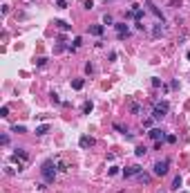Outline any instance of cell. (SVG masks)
<instances>
[{"instance_id": "6da1fadb", "label": "cell", "mask_w": 190, "mask_h": 193, "mask_svg": "<svg viewBox=\"0 0 190 193\" xmlns=\"http://www.w3.org/2000/svg\"><path fill=\"white\" fill-rule=\"evenodd\" d=\"M40 173H43L45 182L51 184V182H54V178H56V159H45L43 166H40Z\"/></svg>"}, {"instance_id": "7a4b0ae2", "label": "cell", "mask_w": 190, "mask_h": 193, "mask_svg": "<svg viewBox=\"0 0 190 193\" xmlns=\"http://www.w3.org/2000/svg\"><path fill=\"white\" fill-rule=\"evenodd\" d=\"M168 110H170V106H168V101H161L154 106V110H152V119H163L165 115H168Z\"/></svg>"}, {"instance_id": "3957f363", "label": "cell", "mask_w": 190, "mask_h": 193, "mask_svg": "<svg viewBox=\"0 0 190 193\" xmlns=\"http://www.w3.org/2000/svg\"><path fill=\"white\" fill-rule=\"evenodd\" d=\"M168 166H170V159H159V162H154V175H159V178H163L165 173H168Z\"/></svg>"}, {"instance_id": "277c9868", "label": "cell", "mask_w": 190, "mask_h": 193, "mask_svg": "<svg viewBox=\"0 0 190 193\" xmlns=\"http://www.w3.org/2000/svg\"><path fill=\"white\" fill-rule=\"evenodd\" d=\"M148 135H150V137L154 139V142H163V139H165V132L161 130V128H152V130L148 132Z\"/></svg>"}, {"instance_id": "5b68a950", "label": "cell", "mask_w": 190, "mask_h": 193, "mask_svg": "<svg viewBox=\"0 0 190 193\" xmlns=\"http://www.w3.org/2000/svg\"><path fill=\"white\" fill-rule=\"evenodd\" d=\"M139 173H141V166H136V164H134V166H128L123 171V178H134V175H139Z\"/></svg>"}, {"instance_id": "8992f818", "label": "cell", "mask_w": 190, "mask_h": 193, "mask_svg": "<svg viewBox=\"0 0 190 193\" xmlns=\"http://www.w3.org/2000/svg\"><path fill=\"white\" fill-rule=\"evenodd\" d=\"M78 144H80V148H92V146H94V137H90V135H83V137L78 139Z\"/></svg>"}, {"instance_id": "52a82bcc", "label": "cell", "mask_w": 190, "mask_h": 193, "mask_svg": "<svg viewBox=\"0 0 190 193\" xmlns=\"http://www.w3.org/2000/svg\"><path fill=\"white\" fill-rule=\"evenodd\" d=\"M163 34V23H154V27H152V38H159V36Z\"/></svg>"}, {"instance_id": "ba28073f", "label": "cell", "mask_w": 190, "mask_h": 193, "mask_svg": "<svg viewBox=\"0 0 190 193\" xmlns=\"http://www.w3.org/2000/svg\"><path fill=\"white\" fill-rule=\"evenodd\" d=\"M116 31H119V38H125V36H128V25H125V23H116Z\"/></svg>"}, {"instance_id": "9c48e42d", "label": "cell", "mask_w": 190, "mask_h": 193, "mask_svg": "<svg viewBox=\"0 0 190 193\" xmlns=\"http://www.w3.org/2000/svg\"><path fill=\"white\" fill-rule=\"evenodd\" d=\"M145 7H148V9H150V11H152V14H154V16H157V18H159V20H161V23H163V16H161V11H159V9H157V7H154V5H152V2H145Z\"/></svg>"}, {"instance_id": "30bf717a", "label": "cell", "mask_w": 190, "mask_h": 193, "mask_svg": "<svg viewBox=\"0 0 190 193\" xmlns=\"http://www.w3.org/2000/svg\"><path fill=\"white\" fill-rule=\"evenodd\" d=\"M47 132H49V126H47V124H43V126L36 128V135H38V137H43V135H47Z\"/></svg>"}, {"instance_id": "8fae6325", "label": "cell", "mask_w": 190, "mask_h": 193, "mask_svg": "<svg viewBox=\"0 0 190 193\" xmlns=\"http://www.w3.org/2000/svg\"><path fill=\"white\" fill-rule=\"evenodd\" d=\"M128 106H130V112H132V115H139V112H141V106H139L136 101H130Z\"/></svg>"}, {"instance_id": "7c38bea8", "label": "cell", "mask_w": 190, "mask_h": 193, "mask_svg": "<svg viewBox=\"0 0 190 193\" xmlns=\"http://www.w3.org/2000/svg\"><path fill=\"white\" fill-rule=\"evenodd\" d=\"M90 34L101 36V34H103V25H92V27H90Z\"/></svg>"}, {"instance_id": "4fadbf2b", "label": "cell", "mask_w": 190, "mask_h": 193, "mask_svg": "<svg viewBox=\"0 0 190 193\" xmlns=\"http://www.w3.org/2000/svg\"><path fill=\"white\" fill-rule=\"evenodd\" d=\"M27 159V157H29V155H27V153L25 151H22V148H16V153H14V159Z\"/></svg>"}, {"instance_id": "5bb4252c", "label": "cell", "mask_w": 190, "mask_h": 193, "mask_svg": "<svg viewBox=\"0 0 190 193\" xmlns=\"http://www.w3.org/2000/svg\"><path fill=\"white\" fill-rule=\"evenodd\" d=\"M83 86H85L83 79H74V81H72V88H74V90H83Z\"/></svg>"}, {"instance_id": "9a60e30c", "label": "cell", "mask_w": 190, "mask_h": 193, "mask_svg": "<svg viewBox=\"0 0 190 193\" xmlns=\"http://www.w3.org/2000/svg\"><path fill=\"white\" fill-rule=\"evenodd\" d=\"M92 110H94V103H92V101H85V103H83V115H90Z\"/></svg>"}, {"instance_id": "2e32d148", "label": "cell", "mask_w": 190, "mask_h": 193, "mask_svg": "<svg viewBox=\"0 0 190 193\" xmlns=\"http://www.w3.org/2000/svg\"><path fill=\"white\" fill-rule=\"evenodd\" d=\"M54 25L58 27V29H63V31H67V29H70V27H72V25H67L65 20H54Z\"/></svg>"}, {"instance_id": "e0dca14e", "label": "cell", "mask_w": 190, "mask_h": 193, "mask_svg": "<svg viewBox=\"0 0 190 193\" xmlns=\"http://www.w3.org/2000/svg\"><path fill=\"white\" fill-rule=\"evenodd\" d=\"M56 166H58V171H60V173H65V171H67V164L63 162L60 157H56Z\"/></svg>"}, {"instance_id": "ac0fdd59", "label": "cell", "mask_w": 190, "mask_h": 193, "mask_svg": "<svg viewBox=\"0 0 190 193\" xmlns=\"http://www.w3.org/2000/svg\"><path fill=\"white\" fill-rule=\"evenodd\" d=\"M181 184H183V180H181V175H177V178L172 180V186H170V189H175V191H177V189H179Z\"/></svg>"}, {"instance_id": "d6986e66", "label": "cell", "mask_w": 190, "mask_h": 193, "mask_svg": "<svg viewBox=\"0 0 190 193\" xmlns=\"http://www.w3.org/2000/svg\"><path fill=\"white\" fill-rule=\"evenodd\" d=\"M103 25H116V23H114V18H112L110 14H105L103 16Z\"/></svg>"}, {"instance_id": "ffe728a7", "label": "cell", "mask_w": 190, "mask_h": 193, "mask_svg": "<svg viewBox=\"0 0 190 193\" xmlns=\"http://www.w3.org/2000/svg\"><path fill=\"white\" fill-rule=\"evenodd\" d=\"M145 153H148V151H145V146H136V151H134V155H136V157H143Z\"/></svg>"}, {"instance_id": "44dd1931", "label": "cell", "mask_w": 190, "mask_h": 193, "mask_svg": "<svg viewBox=\"0 0 190 193\" xmlns=\"http://www.w3.org/2000/svg\"><path fill=\"white\" fill-rule=\"evenodd\" d=\"M139 182L148 184V182H150V175H143V173H139Z\"/></svg>"}, {"instance_id": "7402d4cb", "label": "cell", "mask_w": 190, "mask_h": 193, "mask_svg": "<svg viewBox=\"0 0 190 193\" xmlns=\"http://www.w3.org/2000/svg\"><path fill=\"white\" fill-rule=\"evenodd\" d=\"M80 43H83V38H80V36H76V38H74V45H72V50H76V47H80Z\"/></svg>"}, {"instance_id": "603a6c76", "label": "cell", "mask_w": 190, "mask_h": 193, "mask_svg": "<svg viewBox=\"0 0 190 193\" xmlns=\"http://www.w3.org/2000/svg\"><path fill=\"white\" fill-rule=\"evenodd\" d=\"M0 117H9V108H7V106L0 108Z\"/></svg>"}, {"instance_id": "cb8c5ba5", "label": "cell", "mask_w": 190, "mask_h": 193, "mask_svg": "<svg viewBox=\"0 0 190 193\" xmlns=\"http://www.w3.org/2000/svg\"><path fill=\"white\" fill-rule=\"evenodd\" d=\"M45 63H47V58H45V56H40V58H36V65H38V67H43Z\"/></svg>"}, {"instance_id": "d4e9b609", "label": "cell", "mask_w": 190, "mask_h": 193, "mask_svg": "<svg viewBox=\"0 0 190 193\" xmlns=\"http://www.w3.org/2000/svg\"><path fill=\"white\" fill-rule=\"evenodd\" d=\"M56 5H58V9H67V2H65V0H56Z\"/></svg>"}, {"instance_id": "484cf974", "label": "cell", "mask_w": 190, "mask_h": 193, "mask_svg": "<svg viewBox=\"0 0 190 193\" xmlns=\"http://www.w3.org/2000/svg\"><path fill=\"white\" fill-rule=\"evenodd\" d=\"M49 96H51V101H54V103H60V96H58V94H56V92H51V94H49Z\"/></svg>"}, {"instance_id": "4316f807", "label": "cell", "mask_w": 190, "mask_h": 193, "mask_svg": "<svg viewBox=\"0 0 190 193\" xmlns=\"http://www.w3.org/2000/svg\"><path fill=\"white\" fill-rule=\"evenodd\" d=\"M11 130H14V132H25V126H18V124H16V126L11 128Z\"/></svg>"}, {"instance_id": "83f0119b", "label": "cell", "mask_w": 190, "mask_h": 193, "mask_svg": "<svg viewBox=\"0 0 190 193\" xmlns=\"http://www.w3.org/2000/svg\"><path fill=\"white\" fill-rule=\"evenodd\" d=\"M116 173H119V168H116V166H112V168H107V175H116Z\"/></svg>"}, {"instance_id": "f1b7e54d", "label": "cell", "mask_w": 190, "mask_h": 193, "mask_svg": "<svg viewBox=\"0 0 190 193\" xmlns=\"http://www.w3.org/2000/svg\"><path fill=\"white\" fill-rule=\"evenodd\" d=\"M85 72H87V74H92V72H94V65H92V63H87V65H85Z\"/></svg>"}, {"instance_id": "f546056e", "label": "cell", "mask_w": 190, "mask_h": 193, "mask_svg": "<svg viewBox=\"0 0 190 193\" xmlns=\"http://www.w3.org/2000/svg\"><path fill=\"white\" fill-rule=\"evenodd\" d=\"M152 86H154V88H161V79H157V76H154V79H152Z\"/></svg>"}, {"instance_id": "4dcf8cb0", "label": "cell", "mask_w": 190, "mask_h": 193, "mask_svg": "<svg viewBox=\"0 0 190 193\" xmlns=\"http://www.w3.org/2000/svg\"><path fill=\"white\" fill-rule=\"evenodd\" d=\"M83 5H85V9H92V7H94V2H92V0H85Z\"/></svg>"}, {"instance_id": "1f68e13d", "label": "cell", "mask_w": 190, "mask_h": 193, "mask_svg": "<svg viewBox=\"0 0 190 193\" xmlns=\"http://www.w3.org/2000/svg\"><path fill=\"white\" fill-rule=\"evenodd\" d=\"M0 144H2V146H7V144H9V137H7V135H2V139H0Z\"/></svg>"}, {"instance_id": "d6a6232c", "label": "cell", "mask_w": 190, "mask_h": 193, "mask_svg": "<svg viewBox=\"0 0 190 193\" xmlns=\"http://www.w3.org/2000/svg\"><path fill=\"white\" fill-rule=\"evenodd\" d=\"M114 128H116V130H119V132H128V130H125L123 126H121V124H114Z\"/></svg>"}, {"instance_id": "836d02e7", "label": "cell", "mask_w": 190, "mask_h": 193, "mask_svg": "<svg viewBox=\"0 0 190 193\" xmlns=\"http://www.w3.org/2000/svg\"><path fill=\"white\" fill-rule=\"evenodd\" d=\"M186 56H188V61H190V52H188V54H186Z\"/></svg>"}, {"instance_id": "e575fe53", "label": "cell", "mask_w": 190, "mask_h": 193, "mask_svg": "<svg viewBox=\"0 0 190 193\" xmlns=\"http://www.w3.org/2000/svg\"><path fill=\"white\" fill-rule=\"evenodd\" d=\"M181 193H186V191H181Z\"/></svg>"}]
</instances>
